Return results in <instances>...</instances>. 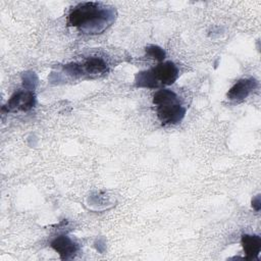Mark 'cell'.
Returning <instances> with one entry per match:
<instances>
[{"instance_id": "obj_1", "label": "cell", "mask_w": 261, "mask_h": 261, "mask_svg": "<svg viewBox=\"0 0 261 261\" xmlns=\"http://www.w3.org/2000/svg\"><path fill=\"white\" fill-rule=\"evenodd\" d=\"M114 8L99 2H85L76 5L67 16V24L81 33L97 35L104 32L115 20Z\"/></svg>"}, {"instance_id": "obj_2", "label": "cell", "mask_w": 261, "mask_h": 261, "mask_svg": "<svg viewBox=\"0 0 261 261\" xmlns=\"http://www.w3.org/2000/svg\"><path fill=\"white\" fill-rule=\"evenodd\" d=\"M156 112L162 124H176L185 117L186 108L180 104L177 95L167 89L157 91L153 96Z\"/></svg>"}, {"instance_id": "obj_3", "label": "cell", "mask_w": 261, "mask_h": 261, "mask_svg": "<svg viewBox=\"0 0 261 261\" xmlns=\"http://www.w3.org/2000/svg\"><path fill=\"white\" fill-rule=\"evenodd\" d=\"M178 77V69L171 61L161 62L155 67L138 72L135 83L141 88H159L172 85Z\"/></svg>"}, {"instance_id": "obj_4", "label": "cell", "mask_w": 261, "mask_h": 261, "mask_svg": "<svg viewBox=\"0 0 261 261\" xmlns=\"http://www.w3.org/2000/svg\"><path fill=\"white\" fill-rule=\"evenodd\" d=\"M36 105V96L31 91H18L14 93L7 101L3 110L7 111H30Z\"/></svg>"}, {"instance_id": "obj_5", "label": "cell", "mask_w": 261, "mask_h": 261, "mask_svg": "<svg viewBox=\"0 0 261 261\" xmlns=\"http://www.w3.org/2000/svg\"><path fill=\"white\" fill-rule=\"evenodd\" d=\"M258 86V82L253 79H242L238 81L227 92V98L231 101L241 102L245 100Z\"/></svg>"}, {"instance_id": "obj_6", "label": "cell", "mask_w": 261, "mask_h": 261, "mask_svg": "<svg viewBox=\"0 0 261 261\" xmlns=\"http://www.w3.org/2000/svg\"><path fill=\"white\" fill-rule=\"evenodd\" d=\"M51 247L58 253L62 260L72 258L77 252V245L66 236H59L51 242Z\"/></svg>"}, {"instance_id": "obj_7", "label": "cell", "mask_w": 261, "mask_h": 261, "mask_svg": "<svg viewBox=\"0 0 261 261\" xmlns=\"http://www.w3.org/2000/svg\"><path fill=\"white\" fill-rule=\"evenodd\" d=\"M243 250L245 253V259L254 260L258 258L261 251V239L256 234H243L241 240Z\"/></svg>"}, {"instance_id": "obj_8", "label": "cell", "mask_w": 261, "mask_h": 261, "mask_svg": "<svg viewBox=\"0 0 261 261\" xmlns=\"http://www.w3.org/2000/svg\"><path fill=\"white\" fill-rule=\"evenodd\" d=\"M83 72L89 75L103 74L108 70V65L104 59L97 56L89 57L83 64H81Z\"/></svg>"}, {"instance_id": "obj_9", "label": "cell", "mask_w": 261, "mask_h": 261, "mask_svg": "<svg viewBox=\"0 0 261 261\" xmlns=\"http://www.w3.org/2000/svg\"><path fill=\"white\" fill-rule=\"evenodd\" d=\"M146 55L157 61H163L165 58V51L156 45H150L146 48Z\"/></svg>"}, {"instance_id": "obj_10", "label": "cell", "mask_w": 261, "mask_h": 261, "mask_svg": "<svg viewBox=\"0 0 261 261\" xmlns=\"http://www.w3.org/2000/svg\"><path fill=\"white\" fill-rule=\"evenodd\" d=\"M37 83V77L34 72H27L23 75V86L29 89H34Z\"/></svg>"}, {"instance_id": "obj_11", "label": "cell", "mask_w": 261, "mask_h": 261, "mask_svg": "<svg viewBox=\"0 0 261 261\" xmlns=\"http://www.w3.org/2000/svg\"><path fill=\"white\" fill-rule=\"evenodd\" d=\"M252 206L256 211H259L260 209V195H258L256 198L252 200Z\"/></svg>"}]
</instances>
